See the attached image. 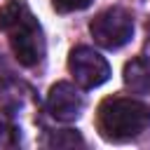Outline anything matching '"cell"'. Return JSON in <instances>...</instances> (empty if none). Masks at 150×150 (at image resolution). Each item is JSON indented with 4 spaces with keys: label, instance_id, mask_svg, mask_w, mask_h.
<instances>
[{
    "label": "cell",
    "instance_id": "30bf717a",
    "mask_svg": "<svg viewBox=\"0 0 150 150\" xmlns=\"http://www.w3.org/2000/svg\"><path fill=\"white\" fill-rule=\"evenodd\" d=\"M148 38H150V23H148Z\"/></svg>",
    "mask_w": 150,
    "mask_h": 150
},
{
    "label": "cell",
    "instance_id": "ba28073f",
    "mask_svg": "<svg viewBox=\"0 0 150 150\" xmlns=\"http://www.w3.org/2000/svg\"><path fill=\"white\" fill-rule=\"evenodd\" d=\"M91 5V0H52V7L61 14H68V12H80V9H87Z\"/></svg>",
    "mask_w": 150,
    "mask_h": 150
},
{
    "label": "cell",
    "instance_id": "6da1fadb",
    "mask_svg": "<svg viewBox=\"0 0 150 150\" xmlns=\"http://www.w3.org/2000/svg\"><path fill=\"white\" fill-rule=\"evenodd\" d=\"M0 30L9 35V45L21 66H35L45 56V38L38 19L21 0H7L0 7Z\"/></svg>",
    "mask_w": 150,
    "mask_h": 150
},
{
    "label": "cell",
    "instance_id": "3957f363",
    "mask_svg": "<svg viewBox=\"0 0 150 150\" xmlns=\"http://www.w3.org/2000/svg\"><path fill=\"white\" fill-rule=\"evenodd\" d=\"M91 38L103 49H120L134 35V16L124 7H110L94 16L89 23Z\"/></svg>",
    "mask_w": 150,
    "mask_h": 150
},
{
    "label": "cell",
    "instance_id": "9c48e42d",
    "mask_svg": "<svg viewBox=\"0 0 150 150\" xmlns=\"http://www.w3.org/2000/svg\"><path fill=\"white\" fill-rule=\"evenodd\" d=\"M7 80H9V70H7V66H5V61L0 59V87H2V84H5Z\"/></svg>",
    "mask_w": 150,
    "mask_h": 150
},
{
    "label": "cell",
    "instance_id": "277c9868",
    "mask_svg": "<svg viewBox=\"0 0 150 150\" xmlns=\"http://www.w3.org/2000/svg\"><path fill=\"white\" fill-rule=\"evenodd\" d=\"M68 70L82 89H96L110 77L105 56H101L91 47H75L68 56Z\"/></svg>",
    "mask_w": 150,
    "mask_h": 150
},
{
    "label": "cell",
    "instance_id": "7a4b0ae2",
    "mask_svg": "<svg viewBox=\"0 0 150 150\" xmlns=\"http://www.w3.org/2000/svg\"><path fill=\"white\" fill-rule=\"evenodd\" d=\"M98 131L108 141H129L150 127V108L136 98H105L98 105Z\"/></svg>",
    "mask_w": 150,
    "mask_h": 150
},
{
    "label": "cell",
    "instance_id": "52a82bcc",
    "mask_svg": "<svg viewBox=\"0 0 150 150\" xmlns=\"http://www.w3.org/2000/svg\"><path fill=\"white\" fill-rule=\"evenodd\" d=\"M49 148H75V145H84L82 136L73 129H63V131H52L47 138Z\"/></svg>",
    "mask_w": 150,
    "mask_h": 150
},
{
    "label": "cell",
    "instance_id": "5b68a950",
    "mask_svg": "<svg viewBox=\"0 0 150 150\" xmlns=\"http://www.w3.org/2000/svg\"><path fill=\"white\" fill-rule=\"evenodd\" d=\"M84 108V98L80 89L70 82H56L47 94V110L59 122H73L80 117Z\"/></svg>",
    "mask_w": 150,
    "mask_h": 150
},
{
    "label": "cell",
    "instance_id": "8992f818",
    "mask_svg": "<svg viewBox=\"0 0 150 150\" xmlns=\"http://www.w3.org/2000/svg\"><path fill=\"white\" fill-rule=\"evenodd\" d=\"M124 84L134 94H148L150 91V63L145 59H131L124 66Z\"/></svg>",
    "mask_w": 150,
    "mask_h": 150
}]
</instances>
